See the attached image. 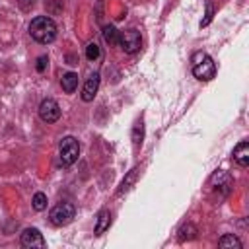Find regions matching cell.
Masks as SVG:
<instances>
[{
    "mask_svg": "<svg viewBox=\"0 0 249 249\" xmlns=\"http://www.w3.org/2000/svg\"><path fill=\"white\" fill-rule=\"evenodd\" d=\"M136 173H138V169L134 167V169H132V171H130V173L126 175V179H124V181L121 183V189H119V195H123V193H126V191L130 189V185H132V183H134V179H136Z\"/></svg>",
    "mask_w": 249,
    "mask_h": 249,
    "instance_id": "cell-18",
    "label": "cell"
},
{
    "mask_svg": "<svg viewBox=\"0 0 249 249\" xmlns=\"http://www.w3.org/2000/svg\"><path fill=\"white\" fill-rule=\"evenodd\" d=\"M218 245L220 247H231V249H241V241L237 239V235H233V233H226L224 237H220L218 239Z\"/></svg>",
    "mask_w": 249,
    "mask_h": 249,
    "instance_id": "cell-14",
    "label": "cell"
},
{
    "mask_svg": "<svg viewBox=\"0 0 249 249\" xmlns=\"http://www.w3.org/2000/svg\"><path fill=\"white\" fill-rule=\"evenodd\" d=\"M19 241H21L23 247H47V241H45L43 233L37 228H25L21 231Z\"/></svg>",
    "mask_w": 249,
    "mask_h": 249,
    "instance_id": "cell-7",
    "label": "cell"
},
{
    "mask_svg": "<svg viewBox=\"0 0 249 249\" xmlns=\"http://www.w3.org/2000/svg\"><path fill=\"white\" fill-rule=\"evenodd\" d=\"M101 33H103L105 43H109V45H119V31L115 29V25H105Z\"/></svg>",
    "mask_w": 249,
    "mask_h": 249,
    "instance_id": "cell-15",
    "label": "cell"
},
{
    "mask_svg": "<svg viewBox=\"0 0 249 249\" xmlns=\"http://www.w3.org/2000/svg\"><path fill=\"white\" fill-rule=\"evenodd\" d=\"M99 54H101V51H99V45H97V43H89V45L86 47V56H88V60H97Z\"/></svg>",
    "mask_w": 249,
    "mask_h": 249,
    "instance_id": "cell-19",
    "label": "cell"
},
{
    "mask_svg": "<svg viewBox=\"0 0 249 249\" xmlns=\"http://www.w3.org/2000/svg\"><path fill=\"white\" fill-rule=\"evenodd\" d=\"M60 86H62V89H64L66 93H74L76 88H78V74H76V72H66V74H62Z\"/></svg>",
    "mask_w": 249,
    "mask_h": 249,
    "instance_id": "cell-10",
    "label": "cell"
},
{
    "mask_svg": "<svg viewBox=\"0 0 249 249\" xmlns=\"http://www.w3.org/2000/svg\"><path fill=\"white\" fill-rule=\"evenodd\" d=\"M97 89H99V74H97V72H93V74H89V76H88V80H86V84H84L82 99H84V101H91V99L95 97Z\"/></svg>",
    "mask_w": 249,
    "mask_h": 249,
    "instance_id": "cell-8",
    "label": "cell"
},
{
    "mask_svg": "<svg viewBox=\"0 0 249 249\" xmlns=\"http://www.w3.org/2000/svg\"><path fill=\"white\" fill-rule=\"evenodd\" d=\"M74 214H76V208H74L72 202H58L56 206H53V210L49 214V220H51L53 226L62 228V226H66L74 220Z\"/></svg>",
    "mask_w": 249,
    "mask_h": 249,
    "instance_id": "cell-2",
    "label": "cell"
},
{
    "mask_svg": "<svg viewBox=\"0 0 249 249\" xmlns=\"http://www.w3.org/2000/svg\"><path fill=\"white\" fill-rule=\"evenodd\" d=\"M58 152H60V163L68 167V165H72L78 160V156H80V144H78V140L74 136H64L60 140Z\"/></svg>",
    "mask_w": 249,
    "mask_h": 249,
    "instance_id": "cell-3",
    "label": "cell"
},
{
    "mask_svg": "<svg viewBox=\"0 0 249 249\" xmlns=\"http://www.w3.org/2000/svg\"><path fill=\"white\" fill-rule=\"evenodd\" d=\"M204 56H206V54H204V53H195V54H193V64H196V62H198V60H202V58H204Z\"/></svg>",
    "mask_w": 249,
    "mask_h": 249,
    "instance_id": "cell-22",
    "label": "cell"
},
{
    "mask_svg": "<svg viewBox=\"0 0 249 249\" xmlns=\"http://www.w3.org/2000/svg\"><path fill=\"white\" fill-rule=\"evenodd\" d=\"M233 161L239 167H247L249 165V142L241 140L235 148H233Z\"/></svg>",
    "mask_w": 249,
    "mask_h": 249,
    "instance_id": "cell-9",
    "label": "cell"
},
{
    "mask_svg": "<svg viewBox=\"0 0 249 249\" xmlns=\"http://www.w3.org/2000/svg\"><path fill=\"white\" fill-rule=\"evenodd\" d=\"M193 74H195V78H198L202 82L212 80L216 76V64H214V60L206 54L202 60H198L196 64H193Z\"/></svg>",
    "mask_w": 249,
    "mask_h": 249,
    "instance_id": "cell-5",
    "label": "cell"
},
{
    "mask_svg": "<svg viewBox=\"0 0 249 249\" xmlns=\"http://www.w3.org/2000/svg\"><path fill=\"white\" fill-rule=\"evenodd\" d=\"M212 14H214V10H212V4H210V2H206V18L200 21V27H206V25L210 23V19H212Z\"/></svg>",
    "mask_w": 249,
    "mask_h": 249,
    "instance_id": "cell-20",
    "label": "cell"
},
{
    "mask_svg": "<svg viewBox=\"0 0 249 249\" xmlns=\"http://www.w3.org/2000/svg\"><path fill=\"white\" fill-rule=\"evenodd\" d=\"M39 117H41L43 123H56L60 119V107H58V103L54 99H51V97L43 99L41 105H39Z\"/></svg>",
    "mask_w": 249,
    "mask_h": 249,
    "instance_id": "cell-6",
    "label": "cell"
},
{
    "mask_svg": "<svg viewBox=\"0 0 249 249\" xmlns=\"http://www.w3.org/2000/svg\"><path fill=\"white\" fill-rule=\"evenodd\" d=\"M47 64H49V58L43 54V56H39L37 58V64H35V68H37V72H45V68H47Z\"/></svg>",
    "mask_w": 249,
    "mask_h": 249,
    "instance_id": "cell-21",
    "label": "cell"
},
{
    "mask_svg": "<svg viewBox=\"0 0 249 249\" xmlns=\"http://www.w3.org/2000/svg\"><path fill=\"white\" fill-rule=\"evenodd\" d=\"M119 45H121V49H123L124 53H128V54L140 51V47H142L140 31H136V29L121 31V33H119Z\"/></svg>",
    "mask_w": 249,
    "mask_h": 249,
    "instance_id": "cell-4",
    "label": "cell"
},
{
    "mask_svg": "<svg viewBox=\"0 0 249 249\" xmlns=\"http://www.w3.org/2000/svg\"><path fill=\"white\" fill-rule=\"evenodd\" d=\"M31 204H33V208H35L37 212L45 210V208H47V195H45V193H35Z\"/></svg>",
    "mask_w": 249,
    "mask_h": 249,
    "instance_id": "cell-17",
    "label": "cell"
},
{
    "mask_svg": "<svg viewBox=\"0 0 249 249\" xmlns=\"http://www.w3.org/2000/svg\"><path fill=\"white\" fill-rule=\"evenodd\" d=\"M212 183H218L216 189H222V195H228V193H230L231 179H230L228 173H224V171H216V173L212 175Z\"/></svg>",
    "mask_w": 249,
    "mask_h": 249,
    "instance_id": "cell-11",
    "label": "cell"
},
{
    "mask_svg": "<svg viewBox=\"0 0 249 249\" xmlns=\"http://www.w3.org/2000/svg\"><path fill=\"white\" fill-rule=\"evenodd\" d=\"M142 138H144V124H142V121H136L134 128H132V144H134V148H138L142 144Z\"/></svg>",
    "mask_w": 249,
    "mask_h": 249,
    "instance_id": "cell-16",
    "label": "cell"
},
{
    "mask_svg": "<svg viewBox=\"0 0 249 249\" xmlns=\"http://www.w3.org/2000/svg\"><path fill=\"white\" fill-rule=\"evenodd\" d=\"M109 224H111V212L109 210H99V214H97V220H95V233L97 235H101L107 228H109Z\"/></svg>",
    "mask_w": 249,
    "mask_h": 249,
    "instance_id": "cell-12",
    "label": "cell"
},
{
    "mask_svg": "<svg viewBox=\"0 0 249 249\" xmlns=\"http://www.w3.org/2000/svg\"><path fill=\"white\" fill-rule=\"evenodd\" d=\"M196 233H198V230L195 228V224L187 222L179 228V241H191V239L196 237Z\"/></svg>",
    "mask_w": 249,
    "mask_h": 249,
    "instance_id": "cell-13",
    "label": "cell"
},
{
    "mask_svg": "<svg viewBox=\"0 0 249 249\" xmlns=\"http://www.w3.org/2000/svg\"><path fill=\"white\" fill-rule=\"evenodd\" d=\"M29 35L37 43H43V45L53 43L56 39V23L49 16H37L29 23Z\"/></svg>",
    "mask_w": 249,
    "mask_h": 249,
    "instance_id": "cell-1",
    "label": "cell"
}]
</instances>
